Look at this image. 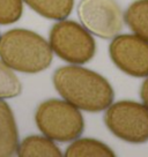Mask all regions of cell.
Returning <instances> with one entry per match:
<instances>
[{
	"label": "cell",
	"mask_w": 148,
	"mask_h": 157,
	"mask_svg": "<svg viewBox=\"0 0 148 157\" xmlns=\"http://www.w3.org/2000/svg\"><path fill=\"white\" fill-rule=\"evenodd\" d=\"M52 82L60 96L79 110L99 112L114 102V89L108 80L78 65L57 68Z\"/></svg>",
	"instance_id": "6da1fadb"
},
{
	"label": "cell",
	"mask_w": 148,
	"mask_h": 157,
	"mask_svg": "<svg viewBox=\"0 0 148 157\" xmlns=\"http://www.w3.org/2000/svg\"><path fill=\"white\" fill-rule=\"evenodd\" d=\"M0 58L13 71L35 74L49 68L53 51L41 35L18 28L0 36Z\"/></svg>",
	"instance_id": "7a4b0ae2"
},
{
	"label": "cell",
	"mask_w": 148,
	"mask_h": 157,
	"mask_svg": "<svg viewBox=\"0 0 148 157\" xmlns=\"http://www.w3.org/2000/svg\"><path fill=\"white\" fill-rule=\"evenodd\" d=\"M35 121L43 135L58 142H69L82 134L84 120L78 108L65 99L51 98L38 105Z\"/></svg>",
	"instance_id": "3957f363"
},
{
	"label": "cell",
	"mask_w": 148,
	"mask_h": 157,
	"mask_svg": "<svg viewBox=\"0 0 148 157\" xmlns=\"http://www.w3.org/2000/svg\"><path fill=\"white\" fill-rule=\"evenodd\" d=\"M49 44L60 59L73 65L90 61L96 52L94 37L84 25L69 20H59L50 30Z\"/></svg>",
	"instance_id": "277c9868"
},
{
	"label": "cell",
	"mask_w": 148,
	"mask_h": 157,
	"mask_svg": "<svg viewBox=\"0 0 148 157\" xmlns=\"http://www.w3.org/2000/svg\"><path fill=\"white\" fill-rule=\"evenodd\" d=\"M104 123L114 135L128 143L148 141V108L134 101H119L110 104Z\"/></svg>",
	"instance_id": "5b68a950"
},
{
	"label": "cell",
	"mask_w": 148,
	"mask_h": 157,
	"mask_svg": "<svg viewBox=\"0 0 148 157\" xmlns=\"http://www.w3.org/2000/svg\"><path fill=\"white\" fill-rule=\"evenodd\" d=\"M81 25L101 38H114L123 28V14L115 0H81L78 6Z\"/></svg>",
	"instance_id": "8992f818"
},
{
	"label": "cell",
	"mask_w": 148,
	"mask_h": 157,
	"mask_svg": "<svg viewBox=\"0 0 148 157\" xmlns=\"http://www.w3.org/2000/svg\"><path fill=\"white\" fill-rule=\"evenodd\" d=\"M109 54L122 72L133 78L148 76V40L135 34L115 36Z\"/></svg>",
	"instance_id": "52a82bcc"
},
{
	"label": "cell",
	"mask_w": 148,
	"mask_h": 157,
	"mask_svg": "<svg viewBox=\"0 0 148 157\" xmlns=\"http://www.w3.org/2000/svg\"><path fill=\"white\" fill-rule=\"evenodd\" d=\"M19 147V132L14 113L4 99H0V157L13 156Z\"/></svg>",
	"instance_id": "ba28073f"
},
{
	"label": "cell",
	"mask_w": 148,
	"mask_h": 157,
	"mask_svg": "<svg viewBox=\"0 0 148 157\" xmlns=\"http://www.w3.org/2000/svg\"><path fill=\"white\" fill-rule=\"evenodd\" d=\"M16 154L20 157H60L61 151L53 140L42 135H29L19 143Z\"/></svg>",
	"instance_id": "9c48e42d"
},
{
	"label": "cell",
	"mask_w": 148,
	"mask_h": 157,
	"mask_svg": "<svg viewBox=\"0 0 148 157\" xmlns=\"http://www.w3.org/2000/svg\"><path fill=\"white\" fill-rule=\"evenodd\" d=\"M66 157H115L112 149L105 143L95 139H75L69 144L66 152Z\"/></svg>",
	"instance_id": "30bf717a"
},
{
	"label": "cell",
	"mask_w": 148,
	"mask_h": 157,
	"mask_svg": "<svg viewBox=\"0 0 148 157\" xmlns=\"http://www.w3.org/2000/svg\"><path fill=\"white\" fill-rule=\"evenodd\" d=\"M36 13L50 20L66 19L73 10L74 0H22Z\"/></svg>",
	"instance_id": "8fae6325"
},
{
	"label": "cell",
	"mask_w": 148,
	"mask_h": 157,
	"mask_svg": "<svg viewBox=\"0 0 148 157\" xmlns=\"http://www.w3.org/2000/svg\"><path fill=\"white\" fill-rule=\"evenodd\" d=\"M124 20L130 29L148 40V0H135L127 7Z\"/></svg>",
	"instance_id": "7c38bea8"
},
{
	"label": "cell",
	"mask_w": 148,
	"mask_h": 157,
	"mask_svg": "<svg viewBox=\"0 0 148 157\" xmlns=\"http://www.w3.org/2000/svg\"><path fill=\"white\" fill-rule=\"evenodd\" d=\"M22 91V83L13 69L0 60V99L18 97Z\"/></svg>",
	"instance_id": "4fadbf2b"
},
{
	"label": "cell",
	"mask_w": 148,
	"mask_h": 157,
	"mask_svg": "<svg viewBox=\"0 0 148 157\" xmlns=\"http://www.w3.org/2000/svg\"><path fill=\"white\" fill-rule=\"evenodd\" d=\"M23 13L22 0H0V25H12Z\"/></svg>",
	"instance_id": "5bb4252c"
},
{
	"label": "cell",
	"mask_w": 148,
	"mask_h": 157,
	"mask_svg": "<svg viewBox=\"0 0 148 157\" xmlns=\"http://www.w3.org/2000/svg\"><path fill=\"white\" fill-rule=\"evenodd\" d=\"M140 97L142 101V104H145L148 108V76H146V80L143 81L141 89H140Z\"/></svg>",
	"instance_id": "9a60e30c"
}]
</instances>
